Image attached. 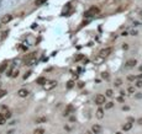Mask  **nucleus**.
I'll return each mask as SVG.
<instances>
[{
	"label": "nucleus",
	"instance_id": "1",
	"mask_svg": "<svg viewBox=\"0 0 142 134\" xmlns=\"http://www.w3.org/2000/svg\"><path fill=\"white\" fill-rule=\"evenodd\" d=\"M99 12H100V7H98V6H92L89 10H87V11L84 12V17H93V16H96Z\"/></svg>",
	"mask_w": 142,
	"mask_h": 134
},
{
	"label": "nucleus",
	"instance_id": "2",
	"mask_svg": "<svg viewBox=\"0 0 142 134\" xmlns=\"http://www.w3.org/2000/svg\"><path fill=\"white\" fill-rule=\"evenodd\" d=\"M56 86H57V81H56V80H49V81L46 80V82L43 84V89H45L46 91H51V90H53Z\"/></svg>",
	"mask_w": 142,
	"mask_h": 134
},
{
	"label": "nucleus",
	"instance_id": "3",
	"mask_svg": "<svg viewBox=\"0 0 142 134\" xmlns=\"http://www.w3.org/2000/svg\"><path fill=\"white\" fill-rule=\"evenodd\" d=\"M111 52H112V48H111V47L104 48V49H101V51L99 52V57H101L103 59H105L106 57H109V55L111 54Z\"/></svg>",
	"mask_w": 142,
	"mask_h": 134
},
{
	"label": "nucleus",
	"instance_id": "4",
	"mask_svg": "<svg viewBox=\"0 0 142 134\" xmlns=\"http://www.w3.org/2000/svg\"><path fill=\"white\" fill-rule=\"evenodd\" d=\"M95 103H96V105H99V106L104 105V103H105V96H104V95H101V94L96 95V96H95Z\"/></svg>",
	"mask_w": 142,
	"mask_h": 134
},
{
	"label": "nucleus",
	"instance_id": "5",
	"mask_svg": "<svg viewBox=\"0 0 142 134\" xmlns=\"http://www.w3.org/2000/svg\"><path fill=\"white\" fill-rule=\"evenodd\" d=\"M136 64H137V60H136V59H130V60H127V62H126L125 67H126V68H134Z\"/></svg>",
	"mask_w": 142,
	"mask_h": 134
},
{
	"label": "nucleus",
	"instance_id": "6",
	"mask_svg": "<svg viewBox=\"0 0 142 134\" xmlns=\"http://www.w3.org/2000/svg\"><path fill=\"white\" fill-rule=\"evenodd\" d=\"M17 95H19L20 97H26V96L29 95V91H27L26 89H20V90L17 91Z\"/></svg>",
	"mask_w": 142,
	"mask_h": 134
},
{
	"label": "nucleus",
	"instance_id": "7",
	"mask_svg": "<svg viewBox=\"0 0 142 134\" xmlns=\"http://www.w3.org/2000/svg\"><path fill=\"white\" fill-rule=\"evenodd\" d=\"M12 20V16L11 15H5V16H2V19H1V24H7V22H10Z\"/></svg>",
	"mask_w": 142,
	"mask_h": 134
},
{
	"label": "nucleus",
	"instance_id": "8",
	"mask_svg": "<svg viewBox=\"0 0 142 134\" xmlns=\"http://www.w3.org/2000/svg\"><path fill=\"white\" fill-rule=\"evenodd\" d=\"M96 118H99V119H103L104 118V109L101 107L98 108V111H96Z\"/></svg>",
	"mask_w": 142,
	"mask_h": 134
},
{
	"label": "nucleus",
	"instance_id": "9",
	"mask_svg": "<svg viewBox=\"0 0 142 134\" xmlns=\"http://www.w3.org/2000/svg\"><path fill=\"white\" fill-rule=\"evenodd\" d=\"M131 128H132V123H125L124 126H122V131L124 132H129V131H131Z\"/></svg>",
	"mask_w": 142,
	"mask_h": 134
},
{
	"label": "nucleus",
	"instance_id": "10",
	"mask_svg": "<svg viewBox=\"0 0 142 134\" xmlns=\"http://www.w3.org/2000/svg\"><path fill=\"white\" fill-rule=\"evenodd\" d=\"M92 132H93V133H95V134L100 133V132H101V127H100V126H98V124H95V126H93V127H92Z\"/></svg>",
	"mask_w": 142,
	"mask_h": 134
},
{
	"label": "nucleus",
	"instance_id": "11",
	"mask_svg": "<svg viewBox=\"0 0 142 134\" xmlns=\"http://www.w3.org/2000/svg\"><path fill=\"white\" fill-rule=\"evenodd\" d=\"M73 111H74V107H73L72 105H69V106L67 107V109L64 111V114H63V116H69V114H71Z\"/></svg>",
	"mask_w": 142,
	"mask_h": 134
},
{
	"label": "nucleus",
	"instance_id": "12",
	"mask_svg": "<svg viewBox=\"0 0 142 134\" xmlns=\"http://www.w3.org/2000/svg\"><path fill=\"white\" fill-rule=\"evenodd\" d=\"M36 82H37L38 85H43V84L46 82V78H45V76H41V78H38V79L36 80Z\"/></svg>",
	"mask_w": 142,
	"mask_h": 134
},
{
	"label": "nucleus",
	"instance_id": "13",
	"mask_svg": "<svg viewBox=\"0 0 142 134\" xmlns=\"http://www.w3.org/2000/svg\"><path fill=\"white\" fill-rule=\"evenodd\" d=\"M46 121H47L46 117H38V118H36V123H43Z\"/></svg>",
	"mask_w": 142,
	"mask_h": 134
},
{
	"label": "nucleus",
	"instance_id": "14",
	"mask_svg": "<svg viewBox=\"0 0 142 134\" xmlns=\"http://www.w3.org/2000/svg\"><path fill=\"white\" fill-rule=\"evenodd\" d=\"M121 84H122V80H121V79H116V80H115V82H114V85H115L116 87H120V86H121Z\"/></svg>",
	"mask_w": 142,
	"mask_h": 134
},
{
	"label": "nucleus",
	"instance_id": "15",
	"mask_svg": "<svg viewBox=\"0 0 142 134\" xmlns=\"http://www.w3.org/2000/svg\"><path fill=\"white\" fill-rule=\"evenodd\" d=\"M101 78L105 79V80H109V79H110V75H109V73L104 71V73H101Z\"/></svg>",
	"mask_w": 142,
	"mask_h": 134
},
{
	"label": "nucleus",
	"instance_id": "16",
	"mask_svg": "<svg viewBox=\"0 0 142 134\" xmlns=\"http://www.w3.org/2000/svg\"><path fill=\"white\" fill-rule=\"evenodd\" d=\"M105 96H106V97H112V96H114V92H112V90H110V89H109V90H106V92H105Z\"/></svg>",
	"mask_w": 142,
	"mask_h": 134
},
{
	"label": "nucleus",
	"instance_id": "17",
	"mask_svg": "<svg viewBox=\"0 0 142 134\" xmlns=\"http://www.w3.org/2000/svg\"><path fill=\"white\" fill-rule=\"evenodd\" d=\"M34 133L35 134H43L45 133V129H42V128H37V129H35Z\"/></svg>",
	"mask_w": 142,
	"mask_h": 134
},
{
	"label": "nucleus",
	"instance_id": "18",
	"mask_svg": "<svg viewBox=\"0 0 142 134\" xmlns=\"http://www.w3.org/2000/svg\"><path fill=\"white\" fill-rule=\"evenodd\" d=\"M17 75H19V70H14V71H11V75H10V76H12V78H17Z\"/></svg>",
	"mask_w": 142,
	"mask_h": 134
},
{
	"label": "nucleus",
	"instance_id": "19",
	"mask_svg": "<svg viewBox=\"0 0 142 134\" xmlns=\"http://www.w3.org/2000/svg\"><path fill=\"white\" fill-rule=\"evenodd\" d=\"M127 92H129V94H134V92H135V86H129Z\"/></svg>",
	"mask_w": 142,
	"mask_h": 134
},
{
	"label": "nucleus",
	"instance_id": "20",
	"mask_svg": "<svg viewBox=\"0 0 142 134\" xmlns=\"http://www.w3.org/2000/svg\"><path fill=\"white\" fill-rule=\"evenodd\" d=\"M6 65H7L6 63H2V64H0V73H2V71L6 69Z\"/></svg>",
	"mask_w": 142,
	"mask_h": 134
},
{
	"label": "nucleus",
	"instance_id": "21",
	"mask_svg": "<svg viewBox=\"0 0 142 134\" xmlns=\"http://www.w3.org/2000/svg\"><path fill=\"white\" fill-rule=\"evenodd\" d=\"M73 86H74V81H73V80H71V81L67 82V87H68V89H72Z\"/></svg>",
	"mask_w": 142,
	"mask_h": 134
},
{
	"label": "nucleus",
	"instance_id": "22",
	"mask_svg": "<svg viewBox=\"0 0 142 134\" xmlns=\"http://www.w3.org/2000/svg\"><path fill=\"white\" fill-rule=\"evenodd\" d=\"M82 59H83V54H78V55L74 58V60H75V62H79V60H82Z\"/></svg>",
	"mask_w": 142,
	"mask_h": 134
},
{
	"label": "nucleus",
	"instance_id": "23",
	"mask_svg": "<svg viewBox=\"0 0 142 134\" xmlns=\"http://www.w3.org/2000/svg\"><path fill=\"white\" fill-rule=\"evenodd\" d=\"M112 106H114L112 102H107L106 105H105V108H107V109H109V108H112Z\"/></svg>",
	"mask_w": 142,
	"mask_h": 134
},
{
	"label": "nucleus",
	"instance_id": "24",
	"mask_svg": "<svg viewBox=\"0 0 142 134\" xmlns=\"http://www.w3.org/2000/svg\"><path fill=\"white\" fill-rule=\"evenodd\" d=\"M5 95H6V90H2V91H0V99H1V97H4Z\"/></svg>",
	"mask_w": 142,
	"mask_h": 134
},
{
	"label": "nucleus",
	"instance_id": "25",
	"mask_svg": "<svg viewBox=\"0 0 142 134\" xmlns=\"http://www.w3.org/2000/svg\"><path fill=\"white\" fill-rule=\"evenodd\" d=\"M136 87H142V80H139L136 82Z\"/></svg>",
	"mask_w": 142,
	"mask_h": 134
},
{
	"label": "nucleus",
	"instance_id": "26",
	"mask_svg": "<svg viewBox=\"0 0 142 134\" xmlns=\"http://www.w3.org/2000/svg\"><path fill=\"white\" fill-rule=\"evenodd\" d=\"M46 0H36V5H41V4H43Z\"/></svg>",
	"mask_w": 142,
	"mask_h": 134
},
{
	"label": "nucleus",
	"instance_id": "27",
	"mask_svg": "<svg viewBox=\"0 0 142 134\" xmlns=\"http://www.w3.org/2000/svg\"><path fill=\"white\" fill-rule=\"evenodd\" d=\"M122 49H125V51H127V49H129V44H126V43H124V44H122Z\"/></svg>",
	"mask_w": 142,
	"mask_h": 134
},
{
	"label": "nucleus",
	"instance_id": "28",
	"mask_svg": "<svg viewBox=\"0 0 142 134\" xmlns=\"http://www.w3.org/2000/svg\"><path fill=\"white\" fill-rule=\"evenodd\" d=\"M83 86H84V82H83V81H79V82H78V87H80V89H82Z\"/></svg>",
	"mask_w": 142,
	"mask_h": 134
},
{
	"label": "nucleus",
	"instance_id": "29",
	"mask_svg": "<svg viewBox=\"0 0 142 134\" xmlns=\"http://www.w3.org/2000/svg\"><path fill=\"white\" fill-rule=\"evenodd\" d=\"M137 123H139L140 126H142V117H141V118H139V119H137Z\"/></svg>",
	"mask_w": 142,
	"mask_h": 134
},
{
	"label": "nucleus",
	"instance_id": "30",
	"mask_svg": "<svg viewBox=\"0 0 142 134\" xmlns=\"http://www.w3.org/2000/svg\"><path fill=\"white\" fill-rule=\"evenodd\" d=\"M127 79H129L130 81H132V80H135V76H132V75H131V76H129Z\"/></svg>",
	"mask_w": 142,
	"mask_h": 134
},
{
	"label": "nucleus",
	"instance_id": "31",
	"mask_svg": "<svg viewBox=\"0 0 142 134\" xmlns=\"http://www.w3.org/2000/svg\"><path fill=\"white\" fill-rule=\"evenodd\" d=\"M117 101H119V102H124V96L119 97V99H117Z\"/></svg>",
	"mask_w": 142,
	"mask_h": 134
},
{
	"label": "nucleus",
	"instance_id": "32",
	"mask_svg": "<svg viewBox=\"0 0 142 134\" xmlns=\"http://www.w3.org/2000/svg\"><path fill=\"white\" fill-rule=\"evenodd\" d=\"M129 122H130V123H134V122H135V119H134V118H131V117H130V118H129Z\"/></svg>",
	"mask_w": 142,
	"mask_h": 134
},
{
	"label": "nucleus",
	"instance_id": "33",
	"mask_svg": "<svg viewBox=\"0 0 142 134\" xmlns=\"http://www.w3.org/2000/svg\"><path fill=\"white\" fill-rule=\"evenodd\" d=\"M122 109H124V111H129V107H127V106H124Z\"/></svg>",
	"mask_w": 142,
	"mask_h": 134
},
{
	"label": "nucleus",
	"instance_id": "34",
	"mask_svg": "<svg viewBox=\"0 0 142 134\" xmlns=\"http://www.w3.org/2000/svg\"><path fill=\"white\" fill-rule=\"evenodd\" d=\"M120 95H121V96H125V91L121 90V91H120Z\"/></svg>",
	"mask_w": 142,
	"mask_h": 134
},
{
	"label": "nucleus",
	"instance_id": "35",
	"mask_svg": "<svg viewBox=\"0 0 142 134\" xmlns=\"http://www.w3.org/2000/svg\"><path fill=\"white\" fill-rule=\"evenodd\" d=\"M137 78H139V79H142V73L140 74V75H137Z\"/></svg>",
	"mask_w": 142,
	"mask_h": 134
},
{
	"label": "nucleus",
	"instance_id": "36",
	"mask_svg": "<svg viewBox=\"0 0 142 134\" xmlns=\"http://www.w3.org/2000/svg\"><path fill=\"white\" fill-rule=\"evenodd\" d=\"M140 70H141V71H142V65H141V67H140Z\"/></svg>",
	"mask_w": 142,
	"mask_h": 134
}]
</instances>
